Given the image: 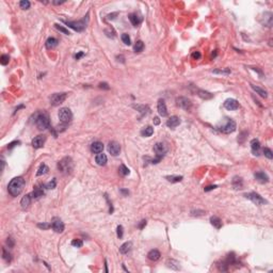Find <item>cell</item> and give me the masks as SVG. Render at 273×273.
<instances>
[{
  "label": "cell",
  "instance_id": "14",
  "mask_svg": "<svg viewBox=\"0 0 273 273\" xmlns=\"http://www.w3.org/2000/svg\"><path fill=\"white\" fill-rule=\"evenodd\" d=\"M108 151L109 153L112 155V156H117L121 151V145H119L117 142L115 141H111L108 145Z\"/></svg>",
  "mask_w": 273,
  "mask_h": 273
},
{
  "label": "cell",
  "instance_id": "12",
  "mask_svg": "<svg viewBox=\"0 0 273 273\" xmlns=\"http://www.w3.org/2000/svg\"><path fill=\"white\" fill-rule=\"evenodd\" d=\"M45 142H46V136H43V134H40V136H37L32 140V146L34 148H42L44 146Z\"/></svg>",
  "mask_w": 273,
  "mask_h": 273
},
{
  "label": "cell",
  "instance_id": "19",
  "mask_svg": "<svg viewBox=\"0 0 273 273\" xmlns=\"http://www.w3.org/2000/svg\"><path fill=\"white\" fill-rule=\"evenodd\" d=\"M254 176H255L256 181H259L260 183H267L269 181L268 175H267L265 172H257V173H255Z\"/></svg>",
  "mask_w": 273,
  "mask_h": 273
},
{
  "label": "cell",
  "instance_id": "7",
  "mask_svg": "<svg viewBox=\"0 0 273 273\" xmlns=\"http://www.w3.org/2000/svg\"><path fill=\"white\" fill-rule=\"evenodd\" d=\"M244 196H245L246 198H249L250 201H252V202H253L255 205H258V206H260V205H263V204H266V203H267V202H266V200L261 198V196L258 194V193L250 192V193H246V194H244Z\"/></svg>",
  "mask_w": 273,
  "mask_h": 273
},
{
  "label": "cell",
  "instance_id": "26",
  "mask_svg": "<svg viewBox=\"0 0 273 273\" xmlns=\"http://www.w3.org/2000/svg\"><path fill=\"white\" fill-rule=\"evenodd\" d=\"M132 248V242H125L124 244H122L121 245V248H119V252L122 254H128V252H130V250H131Z\"/></svg>",
  "mask_w": 273,
  "mask_h": 273
},
{
  "label": "cell",
  "instance_id": "50",
  "mask_svg": "<svg viewBox=\"0 0 273 273\" xmlns=\"http://www.w3.org/2000/svg\"><path fill=\"white\" fill-rule=\"evenodd\" d=\"M7 245H9V248H13V246H14V241H13L12 238H7Z\"/></svg>",
  "mask_w": 273,
  "mask_h": 273
},
{
  "label": "cell",
  "instance_id": "53",
  "mask_svg": "<svg viewBox=\"0 0 273 273\" xmlns=\"http://www.w3.org/2000/svg\"><path fill=\"white\" fill-rule=\"evenodd\" d=\"M145 225H146V221H145V220H143V221H141V224L139 225V228L142 229L144 226H145Z\"/></svg>",
  "mask_w": 273,
  "mask_h": 273
},
{
  "label": "cell",
  "instance_id": "30",
  "mask_svg": "<svg viewBox=\"0 0 273 273\" xmlns=\"http://www.w3.org/2000/svg\"><path fill=\"white\" fill-rule=\"evenodd\" d=\"M166 266H168L169 268L173 269V270H179V269H181L179 263L176 261V260H174V259H171V260L166 261Z\"/></svg>",
  "mask_w": 273,
  "mask_h": 273
},
{
  "label": "cell",
  "instance_id": "4",
  "mask_svg": "<svg viewBox=\"0 0 273 273\" xmlns=\"http://www.w3.org/2000/svg\"><path fill=\"white\" fill-rule=\"evenodd\" d=\"M88 19H89V14H87V16H84L83 19L78 20V22H65V20H63V22L66 26H68L69 28L75 30V31L81 32L87 28V22H88Z\"/></svg>",
  "mask_w": 273,
  "mask_h": 273
},
{
  "label": "cell",
  "instance_id": "49",
  "mask_svg": "<svg viewBox=\"0 0 273 273\" xmlns=\"http://www.w3.org/2000/svg\"><path fill=\"white\" fill-rule=\"evenodd\" d=\"M37 226L40 227V228H43V229H47V228H49V227L51 226V224L49 225V224H46V223H40V224H37Z\"/></svg>",
  "mask_w": 273,
  "mask_h": 273
},
{
  "label": "cell",
  "instance_id": "56",
  "mask_svg": "<svg viewBox=\"0 0 273 273\" xmlns=\"http://www.w3.org/2000/svg\"><path fill=\"white\" fill-rule=\"evenodd\" d=\"M154 119H155V124H156V125H158L159 123H160V122H159V119H158V117H155Z\"/></svg>",
  "mask_w": 273,
  "mask_h": 273
},
{
  "label": "cell",
  "instance_id": "6",
  "mask_svg": "<svg viewBox=\"0 0 273 273\" xmlns=\"http://www.w3.org/2000/svg\"><path fill=\"white\" fill-rule=\"evenodd\" d=\"M72 119H73V113H72L71 109H68V108L65 107L60 109V111H59V119L62 123L66 124V123L71 122Z\"/></svg>",
  "mask_w": 273,
  "mask_h": 273
},
{
  "label": "cell",
  "instance_id": "37",
  "mask_svg": "<svg viewBox=\"0 0 273 273\" xmlns=\"http://www.w3.org/2000/svg\"><path fill=\"white\" fill-rule=\"evenodd\" d=\"M144 49V43L142 41H138L134 44V51L136 52H141V51H143Z\"/></svg>",
  "mask_w": 273,
  "mask_h": 273
},
{
  "label": "cell",
  "instance_id": "52",
  "mask_svg": "<svg viewBox=\"0 0 273 273\" xmlns=\"http://www.w3.org/2000/svg\"><path fill=\"white\" fill-rule=\"evenodd\" d=\"M217 188V186H208V187L205 188V192H208V191L210 190H213V189H216Z\"/></svg>",
  "mask_w": 273,
  "mask_h": 273
},
{
  "label": "cell",
  "instance_id": "46",
  "mask_svg": "<svg viewBox=\"0 0 273 273\" xmlns=\"http://www.w3.org/2000/svg\"><path fill=\"white\" fill-rule=\"evenodd\" d=\"M54 26H56V28L59 30V31L63 32V33L66 34V35H68V34H69V31H68L67 29H65L64 27H62V26H60V25H54Z\"/></svg>",
  "mask_w": 273,
  "mask_h": 273
},
{
  "label": "cell",
  "instance_id": "32",
  "mask_svg": "<svg viewBox=\"0 0 273 273\" xmlns=\"http://www.w3.org/2000/svg\"><path fill=\"white\" fill-rule=\"evenodd\" d=\"M210 223H211V224L218 229L222 227V221L218 217H211L210 218Z\"/></svg>",
  "mask_w": 273,
  "mask_h": 273
},
{
  "label": "cell",
  "instance_id": "38",
  "mask_svg": "<svg viewBox=\"0 0 273 273\" xmlns=\"http://www.w3.org/2000/svg\"><path fill=\"white\" fill-rule=\"evenodd\" d=\"M119 173L122 174L123 176H126V175H128V174L130 173V172H129V169L127 168L126 166H124V164H122V166H119Z\"/></svg>",
  "mask_w": 273,
  "mask_h": 273
},
{
  "label": "cell",
  "instance_id": "13",
  "mask_svg": "<svg viewBox=\"0 0 273 273\" xmlns=\"http://www.w3.org/2000/svg\"><path fill=\"white\" fill-rule=\"evenodd\" d=\"M224 108L228 111H234L239 109V102L234 98H228L224 101Z\"/></svg>",
  "mask_w": 273,
  "mask_h": 273
},
{
  "label": "cell",
  "instance_id": "24",
  "mask_svg": "<svg viewBox=\"0 0 273 273\" xmlns=\"http://www.w3.org/2000/svg\"><path fill=\"white\" fill-rule=\"evenodd\" d=\"M251 87L259 96H261V97H263V98L268 97V93H267V91L265 90V89H261V88H259V87H257V85H254V84H251Z\"/></svg>",
  "mask_w": 273,
  "mask_h": 273
},
{
  "label": "cell",
  "instance_id": "21",
  "mask_svg": "<svg viewBox=\"0 0 273 273\" xmlns=\"http://www.w3.org/2000/svg\"><path fill=\"white\" fill-rule=\"evenodd\" d=\"M251 148L254 155H259V149H260V143L257 139H253L251 141Z\"/></svg>",
  "mask_w": 273,
  "mask_h": 273
},
{
  "label": "cell",
  "instance_id": "18",
  "mask_svg": "<svg viewBox=\"0 0 273 273\" xmlns=\"http://www.w3.org/2000/svg\"><path fill=\"white\" fill-rule=\"evenodd\" d=\"M91 151L93 154H100L104 151V144L101 142H94V143L91 145Z\"/></svg>",
  "mask_w": 273,
  "mask_h": 273
},
{
  "label": "cell",
  "instance_id": "44",
  "mask_svg": "<svg viewBox=\"0 0 273 273\" xmlns=\"http://www.w3.org/2000/svg\"><path fill=\"white\" fill-rule=\"evenodd\" d=\"M19 5H20V7H22V10H27V9H29L30 7V2L28 1V0H22V1H20L19 2Z\"/></svg>",
  "mask_w": 273,
  "mask_h": 273
},
{
  "label": "cell",
  "instance_id": "11",
  "mask_svg": "<svg viewBox=\"0 0 273 273\" xmlns=\"http://www.w3.org/2000/svg\"><path fill=\"white\" fill-rule=\"evenodd\" d=\"M51 227L56 233H62L64 230V223L59 218H54L51 221Z\"/></svg>",
  "mask_w": 273,
  "mask_h": 273
},
{
  "label": "cell",
  "instance_id": "23",
  "mask_svg": "<svg viewBox=\"0 0 273 273\" xmlns=\"http://www.w3.org/2000/svg\"><path fill=\"white\" fill-rule=\"evenodd\" d=\"M160 256H161V254L158 250H151V251H149V253L147 254L148 259H151V260H153V261L158 260V259L160 258Z\"/></svg>",
  "mask_w": 273,
  "mask_h": 273
},
{
  "label": "cell",
  "instance_id": "20",
  "mask_svg": "<svg viewBox=\"0 0 273 273\" xmlns=\"http://www.w3.org/2000/svg\"><path fill=\"white\" fill-rule=\"evenodd\" d=\"M95 161L98 166H106V163H107V161H108V158L105 154L100 153V154H97V155H96Z\"/></svg>",
  "mask_w": 273,
  "mask_h": 273
},
{
  "label": "cell",
  "instance_id": "8",
  "mask_svg": "<svg viewBox=\"0 0 273 273\" xmlns=\"http://www.w3.org/2000/svg\"><path fill=\"white\" fill-rule=\"evenodd\" d=\"M66 93H54L50 97V104L52 106H59L66 99Z\"/></svg>",
  "mask_w": 273,
  "mask_h": 273
},
{
  "label": "cell",
  "instance_id": "3",
  "mask_svg": "<svg viewBox=\"0 0 273 273\" xmlns=\"http://www.w3.org/2000/svg\"><path fill=\"white\" fill-rule=\"evenodd\" d=\"M237 128V125H236V122H235L234 119H225V121L223 123H222L221 125H219L218 126V129L220 130V131L222 132V134H232V132H234L235 130H236Z\"/></svg>",
  "mask_w": 273,
  "mask_h": 273
},
{
  "label": "cell",
  "instance_id": "16",
  "mask_svg": "<svg viewBox=\"0 0 273 273\" xmlns=\"http://www.w3.org/2000/svg\"><path fill=\"white\" fill-rule=\"evenodd\" d=\"M157 109H158V113L161 115V116H166V115H168V109H166V102H164L163 99L158 100Z\"/></svg>",
  "mask_w": 273,
  "mask_h": 273
},
{
  "label": "cell",
  "instance_id": "17",
  "mask_svg": "<svg viewBox=\"0 0 273 273\" xmlns=\"http://www.w3.org/2000/svg\"><path fill=\"white\" fill-rule=\"evenodd\" d=\"M181 124V119H179V117L178 116H171L170 119L166 121V126L170 127V128H175V127H177L178 125Z\"/></svg>",
  "mask_w": 273,
  "mask_h": 273
},
{
  "label": "cell",
  "instance_id": "31",
  "mask_svg": "<svg viewBox=\"0 0 273 273\" xmlns=\"http://www.w3.org/2000/svg\"><path fill=\"white\" fill-rule=\"evenodd\" d=\"M153 134H154V128L151 126L144 127L143 129L141 130V134L143 136H145V138H147V136H151Z\"/></svg>",
  "mask_w": 273,
  "mask_h": 273
},
{
  "label": "cell",
  "instance_id": "25",
  "mask_svg": "<svg viewBox=\"0 0 273 273\" xmlns=\"http://www.w3.org/2000/svg\"><path fill=\"white\" fill-rule=\"evenodd\" d=\"M30 203H31V194L25 195L24 198H22V201H20V205H22V208H24V209L28 208V207H29Z\"/></svg>",
  "mask_w": 273,
  "mask_h": 273
},
{
  "label": "cell",
  "instance_id": "51",
  "mask_svg": "<svg viewBox=\"0 0 273 273\" xmlns=\"http://www.w3.org/2000/svg\"><path fill=\"white\" fill-rule=\"evenodd\" d=\"M99 88L100 89H106V90H109V85L107 84L106 82H102V83H99Z\"/></svg>",
  "mask_w": 273,
  "mask_h": 273
},
{
  "label": "cell",
  "instance_id": "57",
  "mask_svg": "<svg viewBox=\"0 0 273 273\" xmlns=\"http://www.w3.org/2000/svg\"><path fill=\"white\" fill-rule=\"evenodd\" d=\"M121 192H122V193H124V194H128V193H129V192H128V191H127V190H121Z\"/></svg>",
  "mask_w": 273,
  "mask_h": 273
},
{
  "label": "cell",
  "instance_id": "55",
  "mask_svg": "<svg viewBox=\"0 0 273 273\" xmlns=\"http://www.w3.org/2000/svg\"><path fill=\"white\" fill-rule=\"evenodd\" d=\"M65 1H52V3L54 4H62V3H64Z\"/></svg>",
  "mask_w": 273,
  "mask_h": 273
},
{
  "label": "cell",
  "instance_id": "2",
  "mask_svg": "<svg viewBox=\"0 0 273 273\" xmlns=\"http://www.w3.org/2000/svg\"><path fill=\"white\" fill-rule=\"evenodd\" d=\"M34 123L37 125V127L40 130H45L47 128H49L50 126V121H49V116L45 111H40L37 112L34 115Z\"/></svg>",
  "mask_w": 273,
  "mask_h": 273
},
{
  "label": "cell",
  "instance_id": "45",
  "mask_svg": "<svg viewBox=\"0 0 273 273\" xmlns=\"http://www.w3.org/2000/svg\"><path fill=\"white\" fill-rule=\"evenodd\" d=\"M56 185H57V181H56V178H54L52 181L48 183L45 187H46V189H54V188H56Z\"/></svg>",
  "mask_w": 273,
  "mask_h": 273
},
{
  "label": "cell",
  "instance_id": "36",
  "mask_svg": "<svg viewBox=\"0 0 273 273\" xmlns=\"http://www.w3.org/2000/svg\"><path fill=\"white\" fill-rule=\"evenodd\" d=\"M213 74H220V75H229L230 74V69L229 68H217V69H213L212 71Z\"/></svg>",
  "mask_w": 273,
  "mask_h": 273
},
{
  "label": "cell",
  "instance_id": "34",
  "mask_svg": "<svg viewBox=\"0 0 273 273\" xmlns=\"http://www.w3.org/2000/svg\"><path fill=\"white\" fill-rule=\"evenodd\" d=\"M49 171V168L46 166L45 163H42L41 166H40L39 170H37V176H41V175H44V174H46L47 172Z\"/></svg>",
  "mask_w": 273,
  "mask_h": 273
},
{
  "label": "cell",
  "instance_id": "47",
  "mask_svg": "<svg viewBox=\"0 0 273 273\" xmlns=\"http://www.w3.org/2000/svg\"><path fill=\"white\" fill-rule=\"evenodd\" d=\"M117 237H119V238H122L123 237V226L122 225H119V226H117Z\"/></svg>",
  "mask_w": 273,
  "mask_h": 273
},
{
  "label": "cell",
  "instance_id": "54",
  "mask_svg": "<svg viewBox=\"0 0 273 273\" xmlns=\"http://www.w3.org/2000/svg\"><path fill=\"white\" fill-rule=\"evenodd\" d=\"M82 56H84V54H83V52H79L78 54H76V56H75V58L77 59V60H79V59H80Z\"/></svg>",
  "mask_w": 273,
  "mask_h": 273
},
{
  "label": "cell",
  "instance_id": "39",
  "mask_svg": "<svg viewBox=\"0 0 273 273\" xmlns=\"http://www.w3.org/2000/svg\"><path fill=\"white\" fill-rule=\"evenodd\" d=\"M2 257L4 260H7V263H10L11 260H12V257H11V254L7 253V250H5V248H3L2 249Z\"/></svg>",
  "mask_w": 273,
  "mask_h": 273
},
{
  "label": "cell",
  "instance_id": "15",
  "mask_svg": "<svg viewBox=\"0 0 273 273\" xmlns=\"http://www.w3.org/2000/svg\"><path fill=\"white\" fill-rule=\"evenodd\" d=\"M263 18H260V22L263 25V26H266V27H271L272 26V13L271 12H265L263 13Z\"/></svg>",
  "mask_w": 273,
  "mask_h": 273
},
{
  "label": "cell",
  "instance_id": "33",
  "mask_svg": "<svg viewBox=\"0 0 273 273\" xmlns=\"http://www.w3.org/2000/svg\"><path fill=\"white\" fill-rule=\"evenodd\" d=\"M242 186H243V183H242V179L240 177H234L233 179V187L235 189H241Z\"/></svg>",
  "mask_w": 273,
  "mask_h": 273
},
{
  "label": "cell",
  "instance_id": "48",
  "mask_svg": "<svg viewBox=\"0 0 273 273\" xmlns=\"http://www.w3.org/2000/svg\"><path fill=\"white\" fill-rule=\"evenodd\" d=\"M192 58L194 59V60H198V59H201V52L200 51H194L192 54Z\"/></svg>",
  "mask_w": 273,
  "mask_h": 273
},
{
  "label": "cell",
  "instance_id": "35",
  "mask_svg": "<svg viewBox=\"0 0 273 273\" xmlns=\"http://www.w3.org/2000/svg\"><path fill=\"white\" fill-rule=\"evenodd\" d=\"M166 178L171 183H179L183 181V176L178 175H171V176H166Z\"/></svg>",
  "mask_w": 273,
  "mask_h": 273
},
{
  "label": "cell",
  "instance_id": "42",
  "mask_svg": "<svg viewBox=\"0 0 273 273\" xmlns=\"http://www.w3.org/2000/svg\"><path fill=\"white\" fill-rule=\"evenodd\" d=\"M263 154H265V156H266L268 159H272L273 158L272 151H271L270 148H268V147H265V148H263Z\"/></svg>",
  "mask_w": 273,
  "mask_h": 273
},
{
  "label": "cell",
  "instance_id": "29",
  "mask_svg": "<svg viewBox=\"0 0 273 273\" xmlns=\"http://www.w3.org/2000/svg\"><path fill=\"white\" fill-rule=\"evenodd\" d=\"M129 20H130V22L134 25V27H136V26H139L140 22H141V17H139L138 15L134 13V14L129 15Z\"/></svg>",
  "mask_w": 273,
  "mask_h": 273
},
{
  "label": "cell",
  "instance_id": "22",
  "mask_svg": "<svg viewBox=\"0 0 273 273\" xmlns=\"http://www.w3.org/2000/svg\"><path fill=\"white\" fill-rule=\"evenodd\" d=\"M58 43H59V41L56 39V37H48L46 41V48L47 49L54 48V47L58 46Z\"/></svg>",
  "mask_w": 273,
  "mask_h": 273
},
{
  "label": "cell",
  "instance_id": "40",
  "mask_svg": "<svg viewBox=\"0 0 273 273\" xmlns=\"http://www.w3.org/2000/svg\"><path fill=\"white\" fill-rule=\"evenodd\" d=\"M122 41L123 43H124L125 45H130L131 44V42H130V37L129 35L127 33H123L122 34Z\"/></svg>",
  "mask_w": 273,
  "mask_h": 273
},
{
  "label": "cell",
  "instance_id": "28",
  "mask_svg": "<svg viewBox=\"0 0 273 273\" xmlns=\"http://www.w3.org/2000/svg\"><path fill=\"white\" fill-rule=\"evenodd\" d=\"M42 188H43V186H42ZM40 187H35V189L33 190V192L31 193V198H40L41 196H43V194H44V191H43V189Z\"/></svg>",
  "mask_w": 273,
  "mask_h": 273
},
{
  "label": "cell",
  "instance_id": "9",
  "mask_svg": "<svg viewBox=\"0 0 273 273\" xmlns=\"http://www.w3.org/2000/svg\"><path fill=\"white\" fill-rule=\"evenodd\" d=\"M176 105L183 110H189L192 107V102L190 101V99H188L187 97L181 96V97L176 98Z\"/></svg>",
  "mask_w": 273,
  "mask_h": 273
},
{
  "label": "cell",
  "instance_id": "10",
  "mask_svg": "<svg viewBox=\"0 0 273 273\" xmlns=\"http://www.w3.org/2000/svg\"><path fill=\"white\" fill-rule=\"evenodd\" d=\"M154 151L156 153L157 156L163 157L164 154L168 151V146L164 143H162V142H158V143H156L154 145Z\"/></svg>",
  "mask_w": 273,
  "mask_h": 273
},
{
  "label": "cell",
  "instance_id": "41",
  "mask_svg": "<svg viewBox=\"0 0 273 273\" xmlns=\"http://www.w3.org/2000/svg\"><path fill=\"white\" fill-rule=\"evenodd\" d=\"M72 245L75 246V248H81L83 245V242L80 239H74L73 241H72Z\"/></svg>",
  "mask_w": 273,
  "mask_h": 273
},
{
  "label": "cell",
  "instance_id": "43",
  "mask_svg": "<svg viewBox=\"0 0 273 273\" xmlns=\"http://www.w3.org/2000/svg\"><path fill=\"white\" fill-rule=\"evenodd\" d=\"M9 61H10V57L7 56V54H2L1 58H0V62H1L2 65H7L9 63Z\"/></svg>",
  "mask_w": 273,
  "mask_h": 273
},
{
  "label": "cell",
  "instance_id": "5",
  "mask_svg": "<svg viewBox=\"0 0 273 273\" xmlns=\"http://www.w3.org/2000/svg\"><path fill=\"white\" fill-rule=\"evenodd\" d=\"M73 168H74L73 161H72V159L69 157H65L61 161H59L58 163V169L64 174L71 173L72 171H73Z\"/></svg>",
  "mask_w": 273,
  "mask_h": 273
},
{
  "label": "cell",
  "instance_id": "1",
  "mask_svg": "<svg viewBox=\"0 0 273 273\" xmlns=\"http://www.w3.org/2000/svg\"><path fill=\"white\" fill-rule=\"evenodd\" d=\"M25 187V179L22 177H15L10 181L7 186V190L12 196H18L22 192Z\"/></svg>",
  "mask_w": 273,
  "mask_h": 273
},
{
  "label": "cell",
  "instance_id": "27",
  "mask_svg": "<svg viewBox=\"0 0 273 273\" xmlns=\"http://www.w3.org/2000/svg\"><path fill=\"white\" fill-rule=\"evenodd\" d=\"M196 94H198L201 98H203V99H210V98L213 97V95H212L211 93L207 92V91H204V90H198L196 91Z\"/></svg>",
  "mask_w": 273,
  "mask_h": 273
}]
</instances>
